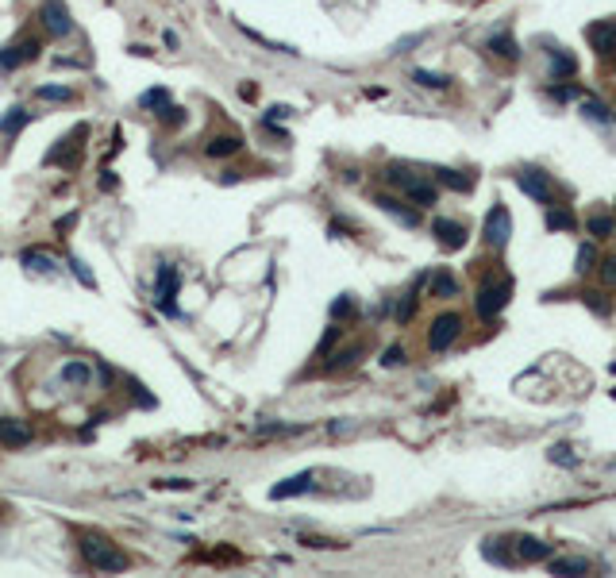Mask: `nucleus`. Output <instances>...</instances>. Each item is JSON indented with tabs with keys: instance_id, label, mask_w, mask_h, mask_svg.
Listing matches in <instances>:
<instances>
[{
	"instance_id": "41",
	"label": "nucleus",
	"mask_w": 616,
	"mask_h": 578,
	"mask_svg": "<svg viewBox=\"0 0 616 578\" xmlns=\"http://www.w3.org/2000/svg\"><path fill=\"white\" fill-rule=\"evenodd\" d=\"M335 340H339V328L332 324V328L323 332V340H320V347H316V351H320V355H328V351H332V343H335Z\"/></svg>"
},
{
	"instance_id": "33",
	"label": "nucleus",
	"mask_w": 616,
	"mask_h": 578,
	"mask_svg": "<svg viewBox=\"0 0 616 578\" xmlns=\"http://www.w3.org/2000/svg\"><path fill=\"white\" fill-rule=\"evenodd\" d=\"M354 359H358V347H347V351H339V355H332V359H328V370H343V366H351Z\"/></svg>"
},
{
	"instance_id": "35",
	"label": "nucleus",
	"mask_w": 616,
	"mask_h": 578,
	"mask_svg": "<svg viewBox=\"0 0 616 578\" xmlns=\"http://www.w3.org/2000/svg\"><path fill=\"white\" fill-rule=\"evenodd\" d=\"M158 116H162V124H166V128H181V124H185V108L166 104L162 112H158Z\"/></svg>"
},
{
	"instance_id": "8",
	"label": "nucleus",
	"mask_w": 616,
	"mask_h": 578,
	"mask_svg": "<svg viewBox=\"0 0 616 578\" xmlns=\"http://www.w3.org/2000/svg\"><path fill=\"white\" fill-rule=\"evenodd\" d=\"M586 35H589V43H593L597 58H601V62H616V20H597Z\"/></svg>"
},
{
	"instance_id": "34",
	"label": "nucleus",
	"mask_w": 616,
	"mask_h": 578,
	"mask_svg": "<svg viewBox=\"0 0 616 578\" xmlns=\"http://www.w3.org/2000/svg\"><path fill=\"white\" fill-rule=\"evenodd\" d=\"M354 309H358V304H354V297H335V304H332V320H343V316H354Z\"/></svg>"
},
{
	"instance_id": "22",
	"label": "nucleus",
	"mask_w": 616,
	"mask_h": 578,
	"mask_svg": "<svg viewBox=\"0 0 616 578\" xmlns=\"http://www.w3.org/2000/svg\"><path fill=\"white\" fill-rule=\"evenodd\" d=\"M20 263L27 266V270H35V274H54V270H58V266H54V258H50L47 251H35V247H31V251H23Z\"/></svg>"
},
{
	"instance_id": "2",
	"label": "nucleus",
	"mask_w": 616,
	"mask_h": 578,
	"mask_svg": "<svg viewBox=\"0 0 616 578\" xmlns=\"http://www.w3.org/2000/svg\"><path fill=\"white\" fill-rule=\"evenodd\" d=\"M177 293H181V270L174 263H158V278H155V304L166 316H181L177 309Z\"/></svg>"
},
{
	"instance_id": "43",
	"label": "nucleus",
	"mask_w": 616,
	"mask_h": 578,
	"mask_svg": "<svg viewBox=\"0 0 616 578\" xmlns=\"http://www.w3.org/2000/svg\"><path fill=\"white\" fill-rule=\"evenodd\" d=\"M601 278H605V282H616V255L601 263Z\"/></svg>"
},
{
	"instance_id": "4",
	"label": "nucleus",
	"mask_w": 616,
	"mask_h": 578,
	"mask_svg": "<svg viewBox=\"0 0 616 578\" xmlns=\"http://www.w3.org/2000/svg\"><path fill=\"white\" fill-rule=\"evenodd\" d=\"M481 239H486L493 251H505V247H509V239H512V216H509V208H505V205H493L486 212Z\"/></svg>"
},
{
	"instance_id": "29",
	"label": "nucleus",
	"mask_w": 616,
	"mask_h": 578,
	"mask_svg": "<svg viewBox=\"0 0 616 578\" xmlns=\"http://www.w3.org/2000/svg\"><path fill=\"white\" fill-rule=\"evenodd\" d=\"M35 97L39 100H58L62 104V100H73V89L69 85H39L35 89Z\"/></svg>"
},
{
	"instance_id": "32",
	"label": "nucleus",
	"mask_w": 616,
	"mask_h": 578,
	"mask_svg": "<svg viewBox=\"0 0 616 578\" xmlns=\"http://www.w3.org/2000/svg\"><path fill=\"white\" fill-rule=\"evenodd\" d=\"M582 301L589 304V313H597V316H608L613 309H608V301H605V293H597V289H586L582 293Z\"/></svg>"
},
{
	"instance_id": "44",
	"label": "nucleus",
	"mask_w": 616,
	"mask_h": 578,
	"mask_svg": "<svg viewBox=\"0 0 616 578\" xmlns=\"http://www.w3.org/2000/svg\"><path fill=\"white\" fill-rule=\"evenodd\" d=\"M100 189H116V174H112V170H104V177H100Z\"/></svg>"
},
{
	"instance_id": "36",
	"label": "nucleus",
	"mask_w": 616,
	"mask_h": 578,
	"mask_svg": "<svg viewBox=\"0 0 616 578\" xmlns=\"http://www.w3.org/2000/svg\"><path fill=\"white\" fill-rule=\"evenodd\" d=\"M593 258H597L593 255V243H582V247H578V266H574V270H578V274H589V270H593Z\"/></svg>"
},
{
	"instance_id": "1",
	"label": "nucleus",
	"mask_w": 616,
	"mask_h": 578,
	"mask_svg": "<svg viewBox=\"0 0 616 578\" xmlns=\"http://www.w3.org/2000/svg\"><path fill=\"white\" fill-rule=\"evenodd\" d=\"M78 548H81V559H85L93 570H100V575H119V570L131 567V559L124 555L108 536H100V532H85Z\"/></svg>"
},
{
	"instance_id": "45",
	"label": "nucleus",
	"mask_w": 616,
	"mask_h": 578,
	"mask_svg": "<svg viewBox=\"0 0 616 578\" xmlns=\"http://www.w3.org/2000/svg\"><path fill=\"white\" fill-rule=\"evenodd\" d=\"M613 397H616V390H613Z\"/></svg>"
},
{
	"instance_id": "19",
	"label": "nucleus",
	"mask_w": 616,
	"mask_h": 578,
	"mask_svg": "<svg viewBox=\"0 0 616 578\" xmlns=\"http://www.w3.org/2000/svg\"><path fill=\"white\" fill-rule=\"evenodd\" d=\"M239 147H243L239 135H212L205 143V155L208 158H231V155H239Z\"/></svg>"
},
{
	"instance_id": "15",
	"label": "nucleus",
	"mask_w": 616,
	"mask_h": 578,
	"mask_svg": "<svg viewBox=\"0 0 616 578\" xmlns=\"http://www.w3.org/2000/svg\"><path fill=\"white\" fill-rule=\"evenodd\" d=\"M31 120H35V112H27V108H23V104H12L8 112L0 116V131H4V135H8V139H16V135H20V131L31 124Z\"/></svg>"
},
{
	"instance_id": "20",
	"label": "nucleus",
	"mask_w": 616,
	"mask_h": 578,
	"mask_svg": "<svg viewBox=\"0 0 616 578\" xmlns=\"http://www.w3.org/2000/svg\"><path fill=\"white\" fill-rule=\"evenodd\" d=\"M516 559H524V563L551 559V544H543V540H536V536H520L516 540Z\"/></svg>"
},
{
	"instance_id": "18",
	"label": "nucleus",
	"mask_w": 616,
	"mask_h": 578,
	"mask_svg": "<svg viewBox=\"0 0 616 578\" xmlns=\"http://www.w3.org/2000/svg\"><path fill=\"white\" fill-rule=\"evenodd\" d=\"M374 205L382 208V212H389V216H397V220H401L404 227H416L420 224V212H412V208H404L401 201H397V197H374Z\"/></svg>"
},
{
	"instance_id": "3",
	"label": "nucleus",
	"mask_w": 616,
	"mask_h": 578,
	"mask_svg": "<svg viewBox=\"0 0 616 578\" xmlns=\"http://www.w3.org/2000/svg\"><path fill=\"white\" fill-rule=\"evenodd\" d=\"M509 301H512V282H509V278H493V282H481V285H478V297H474V304H478V316H481V320H493V316H497Z\"/></svg>"
},
{
	"instance_id": "14",
	"label": "nucleus",
	"mask_w": 616,
	"mask_h": 578,
	"mask_svg": "<svg viewBox=\"0 0 616 578\" xmlns=\"http://www.w3.org/2000/svg\"><path fill=\"white\" fill-rule=\"evenodd\" d=\"M58 378H62L66 386H73V390H85V386L93 382V366L81 363V359H69V363H62Z\"/></svg>"
},
{
	"instance_id": "30",
	"label": "nucleus",
	"mask_w": 616,
	"mask_h": 578,
	"mask_svg": "<svg viewBox=\"0 0 616 578\" xmlns=\"http://www.w3.org/2000/svg\"><path fill=\"white\" fill-rule=\"evenodd\" d=\"M582 116L593 120V124H608V120H613V112H608L601 100H582Z\"/></svg>"
},
{
	"instance_id": "21",
	"label": "nucleus",
	"mask_w": 616,
	"mask_h": 578,
	"mask_svg": "<svg viewBox=\"0 0 616 578\" xmlns=\"http://www.w3.org/2000/svg\"><path fill=\"white\" fill-rule=\"evenodd\" d=\"M459 293V278L450 274V270H435L431 274V297H440V301H447V297Z\"/></svg>"
},
{
	"instance_id": "7",
	"label": "nucleus",
	"mask_w": 616,
	"mask_h": 578,
	"mask_svg": "<svg viewBox=\"0 0 616 578\" xmlns=\"http://www.w3.org/2000/svg\"><path fill=\"white\" fill-rule=\"evenodd\" d=\"M516 181L532 201H539V205H547V208L555 205V186H551V177L543 174V170H520Z\"/></svg>"
},
{
	"instance_id": "12",
	"label": "nucleus",
	"mask_w": 616,
	"mask_h": 578,
	"mask_svg": "<svg viewBox=\"0 0 616 578\" xmlns=\"http://www.w3.org/2000/svg\"><path fill=\"white\" fill-rule=\"evenodd\" d=\"M316 486V474L312 471H301V474H293V478H285V482H277L274 490H270V498L274 501H285V498H301V493H308Z\"/></svg>"
},
{
	"instance_id": "6",
	"label": "nucleus",
	"mask_w": 616,
	"mask_h": 578,
	"mask_svg": "<svg viewBox=\"0 0 616 578\" xmlns=\"http://www.w3.org/2000/svg\"><path fill=\"white\" fill-rule=\"evenodd\" d=\"M459 332H462V316L459 313L435 316V324H431V332H428V347L431 351H447L450 343L459 340Z\"/></svg>"
},
{
	"instance_id": "11",
	"label": "nucleus",
	"mask_w": 616,
	"mask_h": 578,
	"mask_svg": "<svg viewBox=\"0 0 616 578\" xmlns=\"http://www.w3.org/2000/svg\"><path fill=\"white\" fill-rule=\"evenodd\" d=\"M431 232H435L440 247H447V251H462V247H466V227H462L459 220H447V216H440V220L431 224Z\"/></svg>"
},
{
	"instance_id": "9",
	"label": "nucleus",
	"mask_w": 616,
	"mask_h": 578,
	"mask_svg": "<svg viewBox=\"0 0 616 578\" xmlns=\"http://www.w3.org/2000/svg\"><path fill=\"white\" fill-rule=\"evenodd\" d=\"M35 440V424L20 416H0V443L4 447H27Z\"/></svg>"
},
{
	"instance_id": "40",
	"label": "nucleus",
	"mask_w": 616,
	"mask_h": 578,
	"mask_svg": "<svg viewBox=\"0 0 616 578\" xmlns=\"http://www.w3.org/2000/svg\"><path fill=\"white\" fill-rule=\"evenodd\" d=\"M285 116H289V108H285V104H274V108H270V112H266V128H274V124H282Z\"/></svg>"
},
{
	"instance_id": "10",
	"label": "nucleus",
	"mask_w": 616,
	"mask_h": 578,
	"mask_svg": "<svg viewBox=\"0 0 616 578\" xmlns=\"http://www.w3.org/2000/svg\"><path fill=\"white\" fill-rule=\"evenodd\" d=\"M39 39H20V43H12V47L0 50V69H20L27 66V62L39 58Z\"/></svg>"
},
{
	"instance_id": "13",
	"label": "nucleus",
	"mask_w": 616,
	"mask_h": 578,
	"mask_svg": "<svg viewBox=\"0 0 616 578\" xmlns=\"http://www.w3.org/2000/svg\"><path fill=\"white\" fill-rule=\"evenodd\" d=\"M81 139H85V128H78L73 135L58 139V147L47 155V162H50V166H54V162H66V166H69V162H78V158H81Z\"/></svg>"
},
{
	"instance_id": "5",
	"label": "nucleus",
	"mask_w": 616,
	"mask_h": 578,
	"mask_svg": "<svg viewBox=\"0 0 616 578\" xmlns=\"http://www.w3.org/2000/svg\"><path fill=\"white\" fill-rule=\"evenodd\" d=\"M39 23L47 31L50 39H66L69 31H73V16H69L66 0H43L39 4Z\"/></svg>"
},
{
	"instance_id": "28",
	"label": "nucleus",
	"mask_w": 616,
	"mask_h": 578,
	"mask_svg": "<svg viewBox=\"0 0 616 578\" xmlns=\"http://www.w3.org/2000/svg\"><path fill=\"white\" fill-rule=\"evenodd\" d=\"M412 81L424 89H447L450 78H443V74H431V69H412Z\"/></svg>"
},
{
	"instance_id": "37",
	"label": "nucleus",
	"mask_w": 616,
	"mask_h": 578,
	"mask_svg": "<svg viewBox=\"0 0 616 578\" xmlns=\"http://www.w3.org/2000/svg\"><path fill=\"white\" fill-rule=\"evenodd\" d=\"M69 266H73V274H78V282H81V285H89V289H93V285H97V278L89 274V266L81 263V258H69Z\"/></svg>"
},
{
	"instance_id": "23",
	"label": "nucleus",
	"mask_w": 616,
	"mask_h": 578,
	"mask_svg": "<svg viewBox=\"0 0 616 578\" xmlns=\"http://www.w3.org/2000/svg\"><path fill=\"white\" fill-rule=\"evenodd\" d=\"M435 181L447 186V189H455V193H470V189H474V177L459 174V170H435Z\"/></svg>"
},
{
	"instance_id": "27",
	"label": "nucleus",
	"mask_w": 616,
	"mask_h": 578,
	"mask_svg": "<svg viewBox=\"0 0 616 578\" xmlns=\"http://www.w3.org/2000/svg\"><path fill=\"white\" fill-rule=\"evenodd\" d=\"M586 227H589V236H593V239H608V236L616 232V220H613V216H601V212H597V216H589Z\"/></svg>"
},
{
	"instance_id": "24",
	"label": "nucleus",
	"mask_w": 616,
	"mask_h": 578,
	"mask_svg": "<svg viewBox=\"0 0 616 578\" xmlns=\"http://www.w3.org/2000/svg\"><path fill=\"white\" fill-rule=\"evenodd\" d=\"M547 570H551V575H586L589 563H586V559H574V555H562V559H551Z\"/></svg>"
},
{
	"instance_id": "16",
	"label": "nucleus",
	"mask_w": 616,
	"mask_h": 578,
	"mask_svg": "<svg viewBox=\"0 0 616 578\" xmlns=\"http://www.w3.org/2000/svg\"><path fill=\"white\" fill-rule=\"evenodd\" d=\"M547 58H551V81H570V78L578 74L574 54H567V50L551 47V50H547Z\"/></svg>"
},
{
	"instance_id": "31",
	"label": "nucleus",
	"mask_w": 616,
	"mask_h": 578,
	"mask_svg": "<svg viewBox=\"0 0 616 578\" xmlns=\"http://www.w3.org/2000/svg\"><path fill=\"white\" fill-rule=\"evenodd\" d=\"M166 104H170V89H147V93L139 97V108H158V112H162Z\"/></svg>"
},
{
	"instance_id": "39",
	"label": "nucleus",
	"mask_w": 616,
	"mask_h": 578,
	"mask_svg": "<svg viewBox=\"0 0 616 578\" xmlns=\"http://www.w3.org/2000/svg\"><path fill=\"white\" fill-rule=\"evenodd\" d=\"M404 363V347H385L382 351V366H401Z\"/></svg>"
},
{
	"instance_id": "38",
	"label": "nucleus",
	"mask_w": 616,
	"mask_h": 578,
	"mask_svg": "<svg viewBox=\"0 0 616 578\" xmlns=\"http://www.w3.org/2000/svg\"><path fill=\"white\" fill-rule=\"evenodd\" d=\"M551 463H558V467H574V455H570V447H567V443L551 447Z\"/></svg>"
},
{
	"instance_id": "26",
	"label": "nucleus",
	"mask_w": 616,
	"mask_h": 578,
	"mask_svg": "<svg viewBox=\"0 0 616 578\" xmlns=\"http://www.w3.org/2000/svg\"><path fill=\"white\" fill-rule=\"evenodd\" d=\"M489 50L501 54V58H512V62L520 58V43L512 39V35H493V39H489Z\"/></svg>"
},
{
	"instance_id": "25",
	"label": "nucleus",
	"mask_w": 616,
	"mask_h": 578,
	"mask_svg": "<svg viewBox=\"0 0 616 578\" xmlns=\"http://www.w3.org/2000/svg\"><path fill=\"white\" fill-rule=\"evenodd\" d=\"M547 227H551V232H574L578 220H574V212H567V208L551 205V208H547Z\"/></svg>"
},
{
	"instance_id": "42",
	"label": "nucleus",
	"mask_w": 616,
	"mask_h": 578,
	"mask_svg": "<svg viewBox=\"0 0 616 578\" xmlns=\"http://www.w3.org/2000/svg\"><path fill=\"white\" fill-rule=\"evenodd\" d=\"M193 482L189 478H166V482H158V490H189Z\"/></svg>"
},
{
	"instance_id": "17",
	"label": "nucleus",
	"mask_w": 616,
	"mask_h": 578,
	"mask_svg": "<svg viewBox=\"0 0 616 578\" xmlns=\"http://www.w3.org/2000/svg\"><path fill=\"white\" fill-rule=\"evenodd\" d=\"M404 197H409L416 208H431L435 201H440V189H435V181H424V177H416V181L404 189Z\"/></svg>"
}]
</instances>
